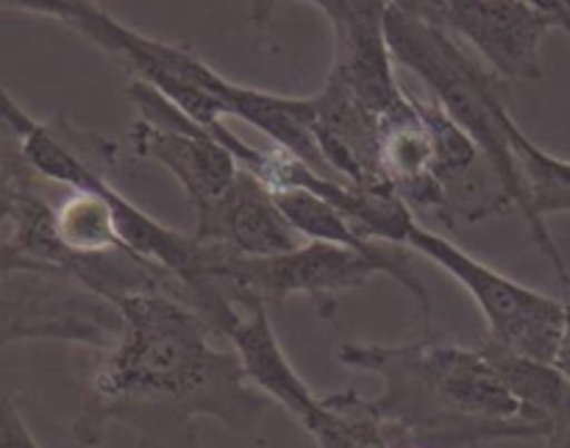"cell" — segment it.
Here are the masks:
<instances>
[{
	"label": "cell",
	"mask_w": 570,
	"mask_h": 448,
	"mask_svg": "<svg viewBox=\"0 0 570 448\" xmlns=\"http://www.w3.org/2000/svg\"><path fill=\"white\" fill-rule=\"evenodd\" d=\"M122 329L100 351L89 399L76 421V440L98 446L111 423L139 432L142 444L193 446L195 418L209 416L250 435L271 410L237 351L212 343L204 315L173 293H128L117 299Z\"/></svg>",
	"instance_id": "6da1fadb"
},
{
	"label": "cell",
	"mask_w": 570,
	"mask_h": 448,
	"mask_svg": "<svg viewBox=\"0 0 570 448\" xmlns=\"http://www.w3.org/2000/svg\"><path fill=\"white\" fill-rule=\"evenodd\" d=\"M337 360L379 373V412L387 446H482L490 440H532L521 405L484 349L454 343L340 345Z\"/></svg>",
	"instance_id": "7a4b0ae2"
},
{
	"label": "cell",
	"mask_w": 570,
	"mask_h": 448,
	"mask_svg": "<svg viewBox=\"0 0 570 448\" xmlns=\"http://www.w3.org/2000/svg\"><path fill=\"white\" fill-rule=\"evenodd\" d=\"M387 39L395 61L415 72L445 115L482 148L510 198L515 201V210L529 217L527 187L512 148V132L518 123L507 106L512 81L484 59L468 53L462 39L449 28L426 20L399 0H390L387 6Z\"/></svg>",
	"instance_id": "3957f363"
},
{
	"label": "cell",
	"mask_w": 570,
	"mask_h": 448,
	"mask_svg": "<svg viewBox=\"0 0 570 448\" xmlns=\"http://www.w3.org/2000/svg\"><path fill=\"white\" fill-rule=\"evenodd\" d=\"M432 260L471 293L488 321V343L532 360L554 362L566 329V301L527 288L462 251L460 245L412 223L406 243Z\"/></svg>",
	"instance_id": "277c9868"
},
{
	"label": "cell",
	"mask_w": 570,
	"mask_h": 448,
	"mask_svg": "<svg viewBox=\"0 0 570 448\" xmlns=\"http://www.w3.org/2000/svg\"><path fill=\"white\" fill-rule=\"evenodd\" d=\"M206 245V276H220L243 310L250 304H282L289 295L332 299L345 290L365 288L367 279L384 273L376 256L343 243L306 240L293 251L273 256H245L217 243Z\"/></svg>",
	"instance_id": "5b68a950"
},
{
	"label": "cell",
	"mask_w": 570,
	"mask_h": 448,
	"mask_svg": "<svg viewBox=\"0 0 570 448\" xmlns=\"http://www.w3.org/2000/svg\"><path fill=\"white\" fill-rule=\"evenodd\" d=\"M122 329L117 301L59 271H3V343L70 340L109 349Z\"/></svg>",
	"instance_id": "8992f818"
},
{
	"label": "cell",
	"mask_w": 570,
	"mask_h": 448,
	"mask_svg": "<svg viewBox=\"0 0 570 448\" xmlns=\"http://www.w3.org/2000/svg\"><path fill=\"white\" fill-rule=\"evenodd\" d=\"M440 26L471 45L507 81L543 76L540 48L557 20L527 0H449Z\"/></svg>",
	"instance_id": "52a82bcc"
},
{
	"label": "cell",
	"mask_w": 570,
	"mask_h": 448,
	"mask_svg": "<svg viewBox=\"0 0 570 448\" xmlns=\"http://www.w3.org/2000/svg\"><path fill=\"white\" fill-rule=\"evenodd\" d=\"M387 6L390 0H343L323 11L334 31L332 70L382 117L410 98L395 78Z\"/></svg>",
	"instance_id": "ba28073f"
},
{
	"label": "cell",
	"mask_w": 570,
	"mask_h": 448,
	"mask_svg": "<svg viewBox=\"0 0 570 448\" xmlns=\"http://www.w3.org/2000/svg\"><path fill=\"white\" fill-rule=\"evenodd\" d=\"M309 100L312 132L332 171L362 189L395 193L382 165V115H376L334 70Z\"/></svg>",
	"instance_id": "9c48e42d"
},
{
	"label": "cell",
	"mask_w": 570,
	"mask_h": 448,
	"mask_svg": "<svg viewBox=\"0 0 570 448\" xmlns=\"http://www.w3.org/2000/svg\"><path fill=\"white\" fill-rule=\"evenodd\" d=\"M195 237L217 243L245 256H273L301 245V234L289 226L276 193L248 167L206 212L195 215Z\"/></svg>",
	"instance_id": "30bf717a"
},
{
	"label": "cell",
	"mask_w": 570,
	"mask_h": 448,
	"mask_svg": "<svg viewBox=\"0 0 570 448\" xmlns=\"http://www.w3.org/2000/svg\"><path fill=\"white\" fill-rule=\"evenodd\" d=\"M228 343L239 354L245 377L256 384L276 405H282L306 432H315L321 423V396L309 390V384L298 377L293 362L284 354L276 332H273L267 304H250L245 315L228 332Z\"/></svg>",
	"instance_id": "8fae6325"
},
{
	"label": "cell",
	"mask_w": 570,
	"mask_h": 448,
	"mask_svg": "<svg viewBox=\"0 0 570 448\" xmlns=\"http://www.w3.org/2000/svg\"><path fill=\"white\" fill-rule=\"evenodd\" d=\"M490 360L521 405V421L532 440L546 446H570V379L557 362L532 360L495 343H484Z\"/></svg>",
	"instance_id": "7c38bea8"
},
{
	"label": "cell",
	"mask_w": 570,
	"mask_h": 448,
	"mask_svg": "<svg viewBox=\"0 0 570 448\" xmlns=\"http://www.w3.org/2000/svg\"><path fill=\"white\" fill-rule=\"evenodd\" d=\"M512 148H515L523 187H527V223L529 228H532L534 243L543 251L546 260L551 262V267H554L557 276H560L562 288L570 293V271L566 260H562L560 249H557L554 237H551L549 226H546V217L568 215L570 212V162L540 148L534 139H529L527 134H523L521 126H515V132H512Z\"/></svg>",
	"instance_id": "4fadbf2b"
},
{
	"label": "cell",
	"mask_w": 570,
	"mask_h": 448,
	"mask_svg": "<svg viewBox=\"0 0 570 448\" xmlns=\"http://www.w3.org/2000/svg\"><path fill=\"white\" fill-rule=\"evenodd\" d=\"M321 423L312 438L326 448H384L387 435L379 412L373 410L367 396L345 390V393L321 396Z\"/></svg>",
	"instance_id": "5bb4252c"
},
{
	"label": "cell",
	"mask_w": 570,
	"mask_h": 448,
	"mask_svg": "<svg viewBox=\"0 0 570 448\" xmlns=\"http://www.w3.org/2000/svg\"><path fill=\"white\" fill-rule=\"evenodd\" d=\"M0 446L3 448H20V446H39L37 438L28 432L26 421H22V412L14 407L11 396H3L0 401Z\"/></svg>",
	"instance_id": "9a60e30c"
},
{
	"label": "cell",
	"mask_w": 570,
	"mask_h": 448,
	"mask_svg": "<svg viewBox=\"0 0 570 448\" xmlns=\"http://www.w3.org/2000/svg\"><path fill=\"white\" fill-rule=\"evenodd\" d=\"M399 3L410 6L412 11H417V14H423L426 20L438 22V26H440V17H443V9H445V3H449V0H399Z\"/></svg>",
	"instance_id": "2e32d148"
},
{
	"label": "cell",
	"mask_w": 570,
	"mask_h": 448,
	"mask_svg": "<svg viewBox=\"0 0 570 448\" xmlns=\"http://www.w3.org/2000/svg\"><path fill=\"white\" fill-rule=\"evenodd\" d=\"M557 368L570 379V301H566V329H562L560 351H557Z\"/></svg>",
	"instance_id": "e0dca14e"
},
{
	"label": "cell",
	"mask_w": 570,
	"mask_h": 448,
	"mask_svg": "<svg viewBox=\"0 0 570 448\" xmlns=\"http://www.w3.org/2000/svg\"><path fill=\"white\" fill-rule=\"evenodd\" d=\"M276 0H250V14H254L256 26H265L273 17V9H276Z\"/></svg>",
	"instance_id": "ac0fdd59"
},
{
	"label": "cell",
	"mask_w": 570,
	"mask_h": 448,
	"mask_svg": "<svg viewBox=\"0 0 570 448\" xmlns=\"http://www.w3.org/2000/svg\"><path fill=\"white\" fill-rule=\"evenodd\" d=\"M276 3H282V0H276ZM304 3L317 6V9H321V11H328V9H332V6L343 3V0H304Z\"/></svg>",
	"instance_id": "d6986e66"
}]
</instances>
